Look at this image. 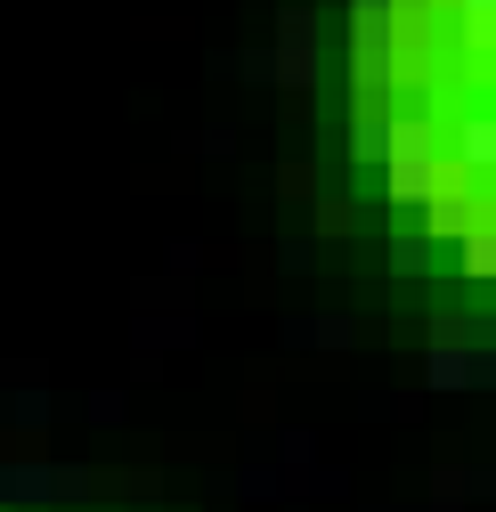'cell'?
Wrapping results in <instances>:
<instances>
[{
    "label": "cell",
    "instance_id": "cell-1",
    "mask_svg": "<svg viewBox=\"0 0 496 512\" xmlns=\"http://www.w3.org/2000/svg\"><path fill=\"white\" fill-rule=\"evenodd\" d=\"M383 187H391V204H431V196H440V131H431L423 106H399V114H391Z\"/></svg>",
    "mask_w": 496,
    "mask_h": 512
},
{
    "label": "cell",
    "instance_id": "cell-2",
    "mask_svg": "<svg viewBox=\"0 0 496 512\" xmlns=\"http://www.w3.org/2000/svg\"><path fill=\"white\" fill-rule=\"evenodd\" d=\"M74 496H90V472H74V464H0V504H74Z\"/></svg>",
    "mask_w": 496,
    "mask_h": 512
},
{
    "label": "cell",
    "instance_id": "cell-3",
    "mask_svg": "<svg viewBox=\"0 0 496 512\" xmlns=\"http://www.w3.org/2000/svg\"><path fill=\"white\" fill-rule=\"evenodd\" d=\"M350 163H358V171H383V163H391V114L358 106V122H350Z\"/></svg>",
    "mask_w": 496,
    "mask_h": 512
},
{
    "label": "cell",
    "instance_id": "cell-4",
    "mask_svg": "<svg viewBox=\"0 0 496 512\" xmlns=\"http://www.w3.org/2000/svg\"><path fill=\"white\" fill-rule=\"evenodd\" d=\"M456 171H496V114H464V131H456Z\"/></svg>",
    "mask_w": 496,
    "mask_h": 512
},
{
    "label": "cell",
    "instance_id": "cell-5",
    "mask_svg": "<svg viewBox=\"0 0 496 512\" xmlns=\"http://www.w3.org/2000/svg\"><path fill=\"white\" fill-rule=\"evenodd\" d=\"M423 374H431V391H464V382H480V358H472V350H456V342H440Z\"/></svg>",
    "mask_w": 496,
    "mask_h": 512
},
{
    "label": "cell",
    "instance_id": "cell-6",
    "mask_svg": "<svg viewBox=\"0 0 496 512\" xmlns=\"http://www.w3.org/2000/svg\"><path fill=\"white\" fill-rule=\"evenodd\" d=\"M269 74H277L285 90H301V82H318V41H277V57H269Z\"/></svg>",
    "mask_w": 496,
    "mask_h": 512
},
{
    "label": "cell",
    "instance_id": "cell-7",
    "mask_svg": "<svg viewBox=\"0 0 496 512\" xmlns=\"http://www.w3.org/2000/svg\"><path fill=\"white\" fill-rule=\"evenodd\" d=\"M464 277H496V220H472V236H464Z\"/></svg>",
    "mask_w": 496,
    "mask_h": 512
},
{
    "label": "cell",
    "instance_id": "cell-8",
    "mask_svg": "<svg viewBox=\"0 0 496 512\" xmlns=\"http://www.w3.org/2000/svg\"><path fill=\"white\" fill-rule=\"evenodd\" d=\"M350 33H399V0H350Z\"/></svg>",
    "mask_w": 496,
    "mask_h": 512
},
{
    "label": "cell",
    "instance_id": "cell-9",
    "mask_svg": "<svg viewBox=\"0 0 496 512\" xmlns=\"http://www.w3.org/2000/svg\"><path fill=\"white\" fill-rule=\"evenodd\" d=\"M391 269H399V277H423V269H431V244H423V236H399V244H391Z\"/></svg>",
    "mask_w": 496,
    "mask_h": 512
},
{
    "label": "cell",
    "instance_id": "cell-10",
    "mask_svg": "<svg viewBox=\"0 0 496 512\" xmlns=\"http://www.w3.org/2000/svg\"><path fill=\"white\" fill-rule=\"evenodd\" d=\"M9 415H17V423H49V415H57V399H49V391H17V399H9Z\"/></svg>",
    "mask_w": 496,
    "mask_h": 512
},
{
    "label": "cell",
    "instance_id": "cell-11",
    "mask_svg": "<svg viewBox=\"0 0 496 512\" xmlns=\"http://www.w3.org/2000/svg\"><path fill=\"white\" fill-rule=\"evenodd\" d=\"M90 423H122V391H90Z\"/></svg>",
    "mask_w": 496,
    "mask_h": 512
},
{
    "label": "cell",
    "instance_id": "cell-12",
    "mask_svg": "<svg viewBox=\"0 0 496 512\" xmlns=\"http://www.w3.org/2000/svg\"><path fill=\"white\" fill-rule=\"evenodd\" d=\"M456 9H464V17H472V25H480V33H488V25H496V0H456Z\"/></svg>",
    "mask_w": 496,
    "mask_h": 512
}]
</instances>
